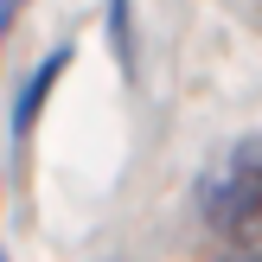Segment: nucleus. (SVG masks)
<instances>
[{
  "mask_svg": "<svg viewBox=\"0 0 262 262\" xmlns=\"http://www.w3.org/2000/svg\"><path fill=\"white\" fill-rule=\"evenodd\" d=\"M0 262H7V243H0Z\"/></svg>",
  "mask_w": 262,
  "mask_h": 262,
  "instance_id": "obj_6",
  "label": "nucleus"
},
{
  "mask_svg": "<svg viewBox=\"0 0 262 262\" xmlns=\"http://www.w3.org/2000/svg\"><path fill=\"white\" fill-rule=\"evenodd\" d=\"M217 262H262V256H256V243H237V250H230V256H217Z\"/></svg>",
  "mask_w": 262,
  "mask_h": 262,
  "instance_id": "obj_5",
  "label": "nucleus"
},
{
  "mask_svg": "<svg viewBox=\"0 0 262 262\" xmlns=\"http://www.w3.org/2000/svg\"><path fill=\"white\" fill-rule=\"evenodd\" d=\"M199 205L211 217V230H224L230 243L262 237V135H243L230 147V166L217 179H199Z\"/></svg>",
  "mask_w": 262,
  "mask_h": 262,
  "instance_id": "obj_1",
  "label": "nucleus"
},
{
  "mask_svg": "<svg viewBox=\"0 0 262 262\" xmlns=\"http://www.w3.org/2000/svg\"><path fill=\"white\" fill-rule=\"evenodd\" d=\"M19 13H26V0H0V45H7V32H13Z\"/></svg>",
  "mask_w": 262,
  "mask_h": 262,
  "instance_id": "obj_4",
  "label": "nucleus"
},
{
  "mask_svg": "<svg viewBox=\"0 0 262 262\" xmlns=\"http://www.w3.org/2000/svg\"><path fill=\"white\" fill-rule=\"evenodd\" d=\"M109 45H115L122 77H135V13H128V0H109Z\"/></svg>",
  "mask_w": 262,
  "mask_h": 262,
  "instance_id": "obj_3",
  "label": "nucleus"
},
{
  "mask_svg": "<svg viewBox=\"0 0 262 262\" xmlns=\"http://www.w3.org/2000/svg\"><path fill=\"white\" fill-rule=\"evenodd\" d=\"M71 58H77L71 45H51V58L38 64L32 77H26V90H19V102H13V141H26V135H32V122H38V109H45V96H51V90H58V77L71 71Z\"/></svg>",
  "mask_w": 262,
  "mask_h": 262,
  "instance_id": "obj_2",
  "label": "nucleus"
},
{
  "mask_svg": "<svg viewBox=\"0 0 262 262\" xmlns=\"http://www.w3.org/2000/svg\"><path fill=\"white\" fill-rule=\"evenodd\" d=\"M256 19H262V0H256Z\"/></svg>",
  "mask_w": 262,
  "mask_h": 262,
  "instance_id": "obj_7",
  "label": "nucleus"
}]
</instances>
